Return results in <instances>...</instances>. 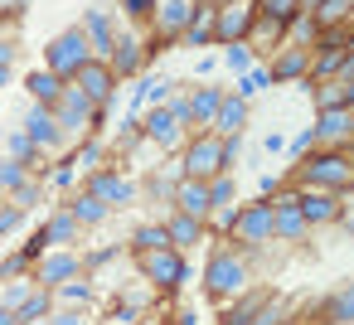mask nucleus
<instances>
[{
	"instance_id": "a19ab883",
	"label": "nucleus",
	"mask_w": 354,
	"mask_h": 325,
	"mask_svg": "<svg viewBox=\"0 0 354 325\" xmlns=\"http://www.w3.org/2000/svg\"><path fill=\"white\" fill-rule=\"evenodd\" d=\"M49 185H54V189H64V194H78V189H83V170L73 165V156H68V160H59V165H49Z\"/></svg>"
},
{
	"instance_id": "473e14b6",
	"label": "nucleus",
	"mask_w": 354,
	"mask_h": 325,
	"mask_svg": "<svg viewBox=\"0 0 354 325\" xmlns=\"http://www.w3.org/2000/svg\"><path fill=\"white\" fill-rule=\"evenodd\" d=\"M127 248H131V257H141V252L175 248V243H170V228H165V219H160V223H136V228H131V238H127Z\"/></svg>"
},
{
	"instance_id": "a878e982",
	"label": "nucleus",
	"mask_w": 354,
	"mask_h": 325,
	"mask_svg": "<svg viewBox=\"0 0 354 325\" xmlns=\"http://www.w3.org/2000/svg\"><path fill=\"white\" fill-rule=\"evenodd\" d=\"M248 127H252V102L238 98V93H228L223 107H218V117H214V131L218 136H243Z\"/></svg>"
},
{
	"instance_id": "de8ad7c7",
	"label": "nucleus",
	"mask_w": 354,
	"mask_h": 325,
	"mask_svg": "<svg viewBox=\"0 0 354 325\" xmlns=\"http://www.w3.org/2000/svg\"><path fill=\"white\" fill-rule=\"evenodd\" d=\"M30 272H35V262L25 257V248H10L6 262H0V277H6V281H20V277H30Z\"/></svg>"
},
{
	"instance_id": "aec40b11",
	"label": "nucleus",
	"mask_w": 354,
	"mask_h": 325,
	"mask_svg": "<svg viewBox=\"0 0 354 325\" xmlns=\"http://www.w3.org/2000/svg\"><path fill=\"white\" fill-rule=\"evenodd\" d=\"M233 88H223V83H194L189 88V107H194V131H214V117H218V107H223V98H228Z\"/></svg>"
},
{
	"instance_id": "680f3d73",
	"label": "nucleus",
	"mask_w": 354,
	"mask_h": 325,
	"mask_svg": "<svg viewBox=\"0 0 354 325\" xmlns=\"http://www.w3.org/2000/svg\"><path fill=\"white\" fill-rule=\"evenodd\" d=\"M320 6H325V0H301V10H310V15H315Z\"/></svg>"
},
{
	"instance_id": "58836bf2",
	"label": "nucleus",
	"mask_w": 354,
	"mask_h": 325,
	"mask_svg": "<svg viewBox=\"0 0 354 325\" xmlns=\"http://www.w3.org/2000/svg\"><path fill=\"white\" fill-rule=\"evenodd\" d=\"M54 296H59V306H88V310L97 306V286H93L88 277H78V281H64Z\"/></svg>"
},
{
	"instance_id": "3c124183",
	"label": "nucleus",
	"mask_w": 354,
	"mask_h": 325,
	"mask_svg": "<svg viewBox=\"0 0 354 325\" xmlns=\"http://www.w3.org/2000/svg\"><path fill=\"white\" fill-rule=\"evenodd\" d=\"M44 325H97V320H93L88 306H54V315Z\"/></svg>"
},
{
	"instance_id": "f704fd0d",
	"label": "nucleus",
	"mask_w": 354,
	"mask_h": 325,
	"mask_svg": "<svg viewBox=\"0 0 354 325\" xmlns=\"http://www.w3.org/2000/svg\"><path fill=\"white\" fill-rule=\"evenodd\" d=\"M315 25H320L325 35L349 30V25H354V0H325V6L315 10Z\"/></svg>"
},
{
	"instance_id": "423d86ee",
	"label": "nucleus",
	"mask_w": 354,
	"mask_h": 325,
	"mask_svg": "<svg viewBox=\"0 0 354 325\" xmlns=\"http://www.w3.org/2000/svg\"><path fill=\"white\" fill-rule=\"evenodd\" d=\"M180 170H185L189 180H218V175H228L223 136H218V131H194L189 146L180 151Z\"/></svg>"
},
{
	"instance_id": "7c9ffc66",
	"label": "nucleus",
	"mask_w": 354,
	"mask_h": 325,
	"mask_svg": "<svg viewBox=\"0 0 354 325\" xmlns=\"http://www.w3.org/2000/svg\"><path fill=\"white\" fill-rule=\"evenodd\" d=\"M252 49H257V59L267 64L281 44H286V25L281 20H267V15H257V25H252V39H248Z\"/></svg>"
},
{
	"instance_id": "0e129e2a",
	"label": "nucleus",
	"mask_w": 354,
	"mask_h": 325,
	"mask_svg": "<svg viewBox=\"0 0 354 325\" xmlns=\"http://www.w3.org/2000/svg\"><path fill=\"white\" fill-rule=\"evenodd\" d=\"M286 325H301V315H291V320H286Z\"/></svg>"
},
{
	"instance_id": "72a5a7b5",
	"label": "nucleus",
	"mask_w": 354,
	"mask_h": 325,
	"mask_svg": "<svg viewBox=\"0 0 354 325\" xmlns=\"http://www.w3.org/2000/svg\"><path fill=\"white\" fill-rule=\"evenodd\" d=\"M325 325H354V281H339L325 296Z\"/></svg>"
},
{
	"instance_id": "603ef678",
	"label": "nucleus",
	"mask_w": 354,
	"mask_h": 325,
	"mask_svg": "<svg viewBox=\"0 0 354 325\" xmlns=\"http://www.w3.org/2000/svg\"><path fill=\"white\" fill-rule=\"evenodd\" d=\"M6 199H10V204H20V209H30V214H35V209H39V199H44V185H39V175H35V180H30V185H20V189H15V194H6Z\"/></svg>"
},
{
	"instance_id": "864d4df0",
	"label": "nucleus",
	"mask_w": 354,
	"mask_h": 325,
	"mask_svg": "<svg viewBox=\"0 0 354 325\" xmlns=\"http://www.w3.org/2000/svg\"><path fill=\"white\" fill-rule=\"evenodd\" d=\"M209 194H214V209L218 204H238V180L233 175H218V180H209Z\"/></svg>"
},
{
	"instance_id": "052dcab7",
	"label": "nucleus",
	"mask_w": 354,
	"mask_h": 325,
	"mask_svg": "<svg viewBox=\"0 0 354 325\" xmlns=\"http://www.w3.org/2000/svg\"><path fill=\"white\" fill-rule=\"evenodd\" d=\"M339 78H344V83H354V49H349V59H344V68H339Z\"/></svg>"
},
{
	"instance_id": "b1692460",
	"label": "nucleus",
	"mask_w": 354,
	"mask_h": 325,
	"mask_svg": "<svg viewBox=\"0 0 354 325\" xmlns=\"http://www.w3.org/2000/svg\"><path fill=\"white\" fill-rule=\"evenodd\" d=\"M64 88H68V78H59V73H49L44 64L25 73V98H30V102H39V107H59V98H64Z\"/></svg>"
},
{
	"instance_id": "4468645a",
	"label": "nucleus",
	"mask_w": 354,
	"mask_h": 325,
	"mask_svg": "<svg viewBox=\"0 0 354 325\" xmlns=\"http://www.w3.org/2000/svg\"><path fill=\"white\" fill-rule=\"evenodd\" d=\"M252 25H257V0H218V44L214 49L248 44Z\"/></svg>"
},
{
	"instance_id": "0eeeda50",
	"label": "nucleus",
	"mask_w": 354,
	"mask_h": 325,
	"mask_svg": "<svg viewBox=\"0 0 354 325\" xmlns=\"http://www.w3.org/2000/svg\"><path fill=\"white\" fill-rule=\"evenodd\" d=\"M194 6L199 0H160L156 6V15H151V64H156V54H165V44H185Z\"/></svg>"
},
{
	"instance_id": "6e6552de",
	"label": "nucleus",
	"mask_w": 354,
	"mask_h": 325,
	"mask_svg": "<svg viewBox=\"0 0 354 325\" xmlns=\"http://www.w3.org/2000/svg\"><path fill=\"white\" fill-rule=\"evenodd\" d=\"M233 243H238L243 252H252V257H257L267 243H277V209H272V199H252V204H243V219H238Z\"/></svg>"
},
{
	"instance_id": "4c0bfd02",
	"label": "nucleus",
	"mask_w": 354,
	"mask_h": 325,
	"mask_svg": "<svg viewBox=\"0 0 354 325\" xmlns=\"http://www.w3.org/2000/svg\"><path fill=\"white\" fill-rule=\"evenodd\" d=\"M320 35H325V30L315 25V15H310V10H301V15L286 25V39H291V44H301V49H315V44H320Z\"/></svg>"
},
{
	"instance_id": "e433bc0d",
	"label": "nucleus",
	"mask_w": 354,
	"mask_h": 325,
	"mask_svg": "<svg viewBox=\"0 0 354 325\" xmlns=\"http://www.w3.org/2000/svg\"><path fill=\"white\" fill-rule=\"evenodd\" d=\"M267 88H277V78H272V68H267V64H257L252 73L233 78V93H238V98H248V102H257V98H262Z\"/></svg>"
},
{
	"instance_id": "20e7f679",
	"label": "nucleus",
	"mask_w": 354,
	"mask_h": 325,
	"mask_svg": "<svg viewBox=\"0 0 354 325\" xmlns=\"http://www.w3.org/2000/svg\"><path fill=\"white\" fill-rule=\"evenodd\" d=\"M136 272L160 291V296H175V291H185V281L194 277L189 272V257L180 252V248H156V252H141L136 257Z\"/></svg>"
},
{
	"instance_id": "e2e57ef3",
	"label": "nucleus",
	"mask_w": 354,
	"mask_h": 325,
	"mask_svg": "<svg viewBox=\"0 0 354 325\" xmlns=\"http://www.w3.org/2000/svg\"><path fill=\"white\" fill-rule=\"evenodd\" d=\"M349 49H354V25H349Z\"/></svg>"
},
{
	"instance_id": "4be33fe9",
	"label": "nucleus",
	"mask_w": 354,
	"mask_h": 325,
	"mask_svg": "<svg viewBox=\"0 0 354 325\" xmlns=\"http://www.w3.org/2000/svg\"><path fill=\"white\" fill-rule=\"evenodd\" d=\"M214 44H218V0H199L185 30V49H214Z\"/></svg>"
},
{
	"instance_id": "8fccbe9b",
	"label": "nucleus",
	"mask_w": 354,
	"mask_h": 325,
	"mask_svg": "<svg viewBox=\"0 0 354 325\" xmlns=\"http://www.w3.org/2000/svg\"><path fill=\"white\" fill-rule=\"evenodd\" d=\"M310 151H315V127H306V131H296V136L286 141V160H291V170H296Z\"/></svg>"
},
{
	"instance_id": "c03bdc74",
	"label": "nucleus",
	"mask_w": 354,
	"mask_h": 325,
	"mask_svg": "<svg viewBox=\"0 0 354 325\" xmlns=\"http://www.w3.org/2000/svg\"><path fill=\"white\" fill-rule=\"evenodd\" d=\"M30 180H35V170H30V165L10 160V156L0 160V189H6V194H15V189H20V185H30Z\"/></svg>"
},
{
	"instance_id": "2eb2a0df",
	"label": "nucleus",
	"mask_w": 354,
	"mask_h": 325,
	"mask_svg": "<svg viewBox=\"0 0 354 325\" xmlns=\"http://www.w3.org/2000/svg\"><path fill=\"white\" fill-rule=\"evenodd\" d=\"M78 25H83V35H88V44H93V59H102V64H112V49H117V35H122V25H117V15H112L107 6H88Z\"/></svg>"
},
{
	"instance_id": "9d476101",
	"label": "nucleus",
	"mask_w": 354,
	"mask_h": 325,
	"mask_svg": "<svg viewBox=\"0 0 354 325\" xmlns=\"http://www.w3.org/2000/svg\"><path fill=\"white\" fill-rule=\"evenodd\" d=\"M83 189H93L97 199H107L112 209H131L136 199H141V185H136V175H127L122 165H107V170H93V175H83Z\"/></svg>"
},
{
	"instance_id": "13d9d810",
	"label": "nucleus",
	"mask_w": 354,
	"mask_h": 325,
	"mask_svg": "<svg viewBox=\"0 0 354 325\" xmlns=\"http://www.w3.org/2000/svg\"><path fill=\"white\" fill-rule=\"evenodd\" d=\"M223 156H228V170H233L238 156H243V136H223Z\"/></svg>"
},
{
	"instance_id": "5fc2aeb1",
	"label": "nucleus",
	"mask_w": 354,
	"mask_h": 325,
	"mask_svg": "<svg viewBox=\"0 0 354 325\" xmlns=\"http://www.w3.org/2000/svg\"><path fill=\"white\" fill-rule=\"evenodd\" d=\"M165 107H170V112H175V117H180V122L189 127V131H194V107H189V88H185V83L175 88V98H170Z\"/></svg>"
},
{
	"instance_id": "c9c22d12",
	"label": "nucleus",
	"mask_w": 354,
	"mask_h": 325,
	"mask_svg": "<svg viewBox=\"0 0 354 325\" xmlns=\"http://www.w3.org/2000/svg\"><path fill=\"white\" fill-rule=\"evenodd\" d=\"M73 165H78L83 175H93V170H107L112 160H107V146H102V136H88V141H78V146H73Z\"/></svg>"
},
{
	"instance_id": "412c9836",
	"label": "nucleus",
	"mask_w": 354,
	"mask_h": 325,
	"mask_svg": "<svg viewBox=\"0 0 354 325\" xmlns=\"http://www.w3.org/2000/svg\"><path fill=\"white\" fill-rule=\"evenodd\" d=\"M165 228H170V243H175L180 252H189V248H199V243L214 238V228H209L204 219L185 214V209H170V214H165Z\"/></svg>"
},
{
	"instance_id": "1a4fd4ad",
	"label": "nucleus",
	"mask_w": 354,
	"mask_h": 325,
	"mask_svg": "<svg viewBox=\"0 0 354 325\" xmlns=\"http://www.w3.org/2000/svg\"><path fill=\"white\" fill-rule=\"evenodd\" d=\"M112 68H117V78H122V83H127V78H146V73H151V39L141 35V25H127V30L117 35Z\"/></svg>"
},
{
	"instance_id": "09e8293b",
	"label": "nucleus",
	"mask_w": 354,
	"mask_h": 325,
	"mask_svg": "<svg viewBox=\"0 0 354 325\" xmlns=\"http://www.w3.org/2000/svg\"><path fill=\"white\" fill-rule=\"evenodd\" d=\"M25 219H30V209H20V204H0V238H15L20 228H25Z\"/></svg>"
},
{
	"instance_id": "c85d7f7f",
	"label": "nucleus",
	"mask_w": 354,
	"mask_h": 325,
	"mask_svg": "<svg viewBox=\"0 0 354 325\" xmlns=\"http://www.w3.org/2000/svg\"><path fill=\"white\" fill-rule=\"evenodd\" d=\"M39 233L49 238V248H73V243H78V233H83V223L73 219V209H68V199H64V204L44 219V228H39Z\"/></svg>"
},
{
	"instance_id": "7ed1b4c3",
	"label": "nucleus",
	"mask_w": 354,
	"mask_h": 325,
	"mask_svg": "<svg viewBox=\"0 0 354 325\" xmlns=\"http://www.w3.org/2000/svg\"><path fill=\"white\" fill-rule=\"evenodd\" d=\"M88 64H93V44H88L83 25H68V30H59V35L44 44V68L59 73V78H68V83H73Z\"/></svg>"
},
{
	"instance_id": "a18cd8bd",
	"label": "nucleus",
	"mask_w": 354,
	"mask_h": 325,
	"mask_svg": "<svg viewBox=\"0 0 354 325\" xmlns=\"http://www.w3.org/2000/svg\"><path fill=\"white\" fill-rule=\"evenodd\" d=\"M257 15H267V20H281V25H291V20L301 15V0H257Z\"/></svg>"
},
{
	"instance_id": "f3484780",
	"label": "nucleus",
	"mask_w": 354,
	"mask_h": 325,
	"mask_svg": "<svg viewBox=\"0 0 354 325\" xmlns=\"http://www.w3.org/2000/svg\"><path fill=\"white\" fill-rule=\"evenodd\" d=\"M73 83H78V88H83V93L102 107V112H112V107H117V88H122V78H117V68H112V64L93 59V64H88Z\"/></svg>"
},
{
	"instance_id": "cd10ccee",
	"label": "nucleus",
	"mask_w": 354,
	"mask_h": 325,
	"mask_svg": "<svg viewBox=\"0 0 354 325\" xmlns=\"http://www.w3.org/2000/svg\"><path fill=\"white\" fill-rule=\"evenodd\" d=\"M301 204H306L310 228H325V223H339V219H344V204H339V194H330V189H301Z\"/></svg>"
},
{
	"instance_id": "2f4dec72",
	"label": "nucleus",
	"mask_w": 354,
	"mask_h": 325,
	"mask_svg": "<svg viewBox=\"0 0 354 325\" xmlns=\"http://www.w3.org/2000/svg\"><path fill=\"white\" fill-rule=\"evenodd\" d=\"M306 93H310V102H315V112H330V107H349V83L344 78H325V83H301Z\"/></svg>"
},
{
	"instance_id": "f03ea898",
	"label": "nucleus",
	"mask_w": 354,
	"mask_h": 325,
	"mask_svg": "<svg viewBox=\"0 0 354 325\" xmlns=\"http://www.w3.org/2000/svg\"><path fill=\"white\" fill-rule=\"evenodd\" d=\"M291 185H301V189H330V194L349 199L354 194V151H325V146H315L296 165Z\"/></svg>"
},
{
	"instance_id": "49530a36",
	"label": "nucleus",
	"mask_w": 354,
	"mask_h": 325,
	"mask_svg": "<svg viewBox=\"0 0 354 325\" xmlns=\"http://www.w3.org/2000/svg\"><path fill=\"white\" fill-rule=\"evenodd\" d=\"M156 6H160V0H117V10L127 15V25H146V30H151Z\"/></svg>"
},
{
	"instance_id": "ddd939ff",
	"label": "nucleus",
	"mask_w": 354,
	"mask_h": 325,
	"mask_svg": "<svg viewBox=\"0 0 354 325\" xmlns=\"http://www.w3.org/2000/svg\"><path fill=\"white\" fill-rule=\"evenodd\" d=\"M78 277H88V257L78 252V248H49L39 262H35V281L39 286H64V281H78Z\"/></svg>"
},
{
	"instance_id": "bb28decb",
	"label": "nucleus",
	"mask_w": 354,
	"mask_h": 325,
	"mask_svg": "<svg viewBox=\"0 0 354 325\" xmlns=\"http://www.w3.org/2000/svg\"><path fill=\"white\" fill-rule=\"evenodd\" d=\"M170 209H185V214H194V219H204L209 223V214H214V194H209V180H180V189H175V204Z\"/></svg>"
},
{
	"instance_id": "a211bd4d",
	"label": "nucleus",
	"mask_w": 354,
	"mask_h": 325,
	"mask_svg": "<svg viewBox=\"0 0 354 325\" xmlns=\"http://www.w3.org/2000/svg\"><path fill=\"white\" fill-rule=\"evenodd\" d=\"M315 146H325V151H349V146H354V112H349V107L315 112Z\"/></svg>"
},
{
	"instance_id": "393cba45",
	"label": "nucleus",
	"mask_w": 354,
	"mask_h": 325,
	"mask_svg": "<svg viewBox=\"0 0 354 325\" xmlns=\"http://www.w3.org/2000/svg\"><path fill=\"white\" fill-rule=\"evenodd\" d=\"M6 156H10V160H20V165H30L35 175H44V170H49V165H44V156H49V151H44L25 127H10V131H6Z\"/></svg>"
},
{
	"instance_id": "f257e3e1",
	"label": "nucleus",
	"mask_w": 354,
	"mask_h": 325,
	"mask_svg": "<svg viewBox=\"0 0 354 325\" xmlns=\"http://www.w3.org/2000/svg\"><path fill=\"white\" fill-rule=\"evenodd\" d=\"M199 281H204V296L209 301H233V296H243L248 286H252V252H243L233 238H223V243H214L209 248V257H204V272H199Z\"/></svg>"
},
{
	"instance_id": "4d7b16f0",
	"label": "nucleus",
	"mask_w": 354,
	"mask_h": 325,
	"mask_svg": "<svg viewBox=\"0 0 354 325\" xmlns=\"http://www.w3.org/2000/svg\"><path fill=\"white\" fill-rule=\"evenodd\" d=\"M0 10H6V20L15 25V20H20V15L30 10V0H0Z\"/></svg>"
},
{
	"instance_id": "6e6d98bb",
	"label": "nucleus",
	"mask_w": 354,
	"mask_h": 325,
	"mask_svg": "<svg viewBox=\"0 0 354 325\" xmlns=\"http://www.w3.org/2000/svg\"><path fill=\"white\" fill-rule=\"evenodd\" d=\"M112 320H117V325H136V320H146V310H141V306L117 301V306H112Z\"/></svg>"
},
{
	"instance_id": "ea45409f",
	"label": "nucleus",
	"mask_w": 354,
	"mask_h": 325,
	"mask_svg": "<svg viewBox=\"0 0 354 325\" xmlns=\"http://www.w3.org/2000/svg\"><path fill=\"white\" fill-rule=\"evenodd\" d=\"M257 64H262V59H257V49H252V44H228V49H223V68H228L233 78L252 73Z\"/></svg>"
},
{
	"instance_id": "bf43d9fd",
	"label": "nucleus",
	"mask_w": 354,
	"mask_h": 325,
	"mask_svg": "<svg viewBox=\"0 0 354 325\" xmlns=\"http://www.w3.org/2000/svg\"><path fill=\"white\" fill-rule=\"evenodd\" d=\"M170 325H199V315H194V310H189V306H180V310H175V315H170Z\"/></svg>"
},
{
	"instance_id": "f8f14e48",
	"label": "nucleus",
	"mask_w": 354,
	"mask_h": 325,
	"mask_svg": "<svg viewBox=\"0 0 354 325\" xmlns=\"http://www.w3.org/2000/svg\"><path fill=\"white\" fill-rule=\"evenodd\" d=\"M141 131H146V141H156V146H160V151H170V156H175V151H185V146H189V136H194V131H189V127H185V122L165 107V102L146 107Z\"/></svg>"
},
{
	"instance_id": "37998d69",
	"label": "nucleus",
	"mask_w": 354,
	"mask_h": 325,
	"mask_svg": "<svg viewBox=\"0 0 354 325\" xmlns=\"http://www.w3.org/2000/svg\"><path fill=\"white\" fill-rule=\"evenodd\" d=\"M238 219H243V204H218V209L209 214L214 238H233V233H238Z\"/></svg>"
},
{
	"instance_id": "dca6fc26",
	"label": "nucleus",
	"mask_w": 354,
	"mask_h": 325,
	"mask_svg": "<svg viewBox=\"0 0 354 325\" xmlns=\"http://www.w3.org/2000/svg\"><path fill=\"white\" fill-rule=\"evenodd\" d=\"M20 127H25V131H30V136H35V141L49 151V156H59V151L68 146V131H64V122H59V112H54V107H39V102H30ZM68 151H73V146H68Z\"/></svg>"
},
{
	"instance_id": "9b49d317",
	"label": "nucleus",
	"mask_w": 354,
	"mask_h": 325,
	"mask_svg": "<svg viewBox=\"0 0 354 325\" xmlns=\"http://www.w3.org/2000/svg\"><path fill=\"white\" fill-rule=\"evenodd\" d=\"M272 209H277V243H286V248L306 243L310 219H306V204H301V185H286L281 194H272Z\"/></svg>"
},
{
	"instance_id": "39448f33",
	"label": "nucleus",
	"mask_w": 354,
	"mask_h": 325,
	"mask_svg": "<svg viewBox=\"0 0 354 325\" xmlns=\"http://www.w3.org/2000/svg\"><path fill=\"white\" fill-rule=\"evenodd\" d=\"M54 112H59V122H64V131H68V146H78V141H88V136H97V122L107 117V112H102V107L78 88V83H68V88H64V98H59V107H54Z\"/></svg>"
},
{
	"instance_id": "69168bd1",
	"label": "nucleus",
	"mask_w": 354,
	"mask_h": 325,
	"mask_svg": "<svg viewBox=\"0 0 354 325\" xmlns=\"http://www.w3.org/2000/svg\"><path fill=\"white\" fill-rule=\"evenodd\" d=\"M136 325H156V320H136Z\"/></svg>"
},
{
	"instance_id": "79ce46f5",
	"label": "nucleus",
	"mask_w": 354,
	"mask_h": 325,
	"mask_svg": "<svg viewBox=\"0 0 354 325\" xmlns=\"http://www.w3.org/2000/svg\"><path fill=\"white\" fill-rule=\"evenodd\" d=\"M291 315H296V306H291L286 296H277V291H272V301H267V306H262V310H257L248 325H286Z\"/></svg>"
},
{
	"instance_id": "6ab92c4d",
	"label": "nucleus",
	"mask_w": 354,
	"mask_h": 325,
	"mask_svg": "<svg viewBox=\"0 0 354 325\" xmlns=\"http://www.w3.org/2000/svg\"><path fill=\"white\" fill-rule=\"evenodd\" d=\"M310 59H315V49H301V44L286 39V44L267 59V68H272L277 83H306V78H310Z\"/></svg>"
},
{
	"instance_id": "c756f323",
	"label": "nucleus",
	"mask_w": 354,
	"mask_h": 325,
	"mask_svg": "<svg viewBox=\"0 0 354 325\" xmlns=\"http://www.w3.org/2000/svg\"><path fill=\"white\" fill-rule=\"evenodd\" d=\"M68 209H73V219L83 223V228H102L117 209L107 204V199H97L93 189H78V194H68Z\"/></svg>"
},
{
	"instance_id": "5701e85b",
	"label": "nucleus",
	"mask_w": 354,
	"mask_h": 325,
	"mask_svg": "<svg viewBox=\"0 0 354 325\" xmlns=\"http://www.w3.org/2000/svg\"><path fill=\"white\" fill-rule=\"evenodd\" d=\"M267 301H272V291H267V286H248L243 296H233V301H223V306H218V325H248Z\"/></svg>"
}]
</instances>
